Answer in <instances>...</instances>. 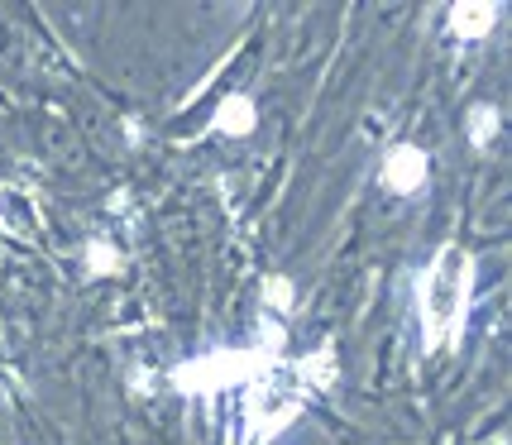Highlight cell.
Listing matches in <instances>:
<instances>
[{
	"mask_svg": "<svg viewBox=\"0 0 512 445\" xmlns=\"http://www.w3.org/2000/svg\"><path fill=\"white\" fill-rule=\"evenodd\" d=\"M474 297V254L465 245H441L436 259L417 278V321H422V350H450L469 316Z\"/></svg>",
	"mask_w": 512,
	"mask_h": 445,
	"instance_id": "obj_1",
	"label": "cell"
},
{
	"mask_svg": "<svg viewBox=\"0 0 512 445\" xmlns=\"http://www.w3.org/2000/svg\"><path fill=\"white\" fill-rule=\"evenodd\" d=\"M331 379V355H307V359H292V364H268L264 374H254L245 383V417L259 436H273L292 426V417L312 402V393L321 383Z\"/></svg>",
	"mask_w": 512,
	"mask_h": 445,
	"instance_id": "obj_2",
	"label": "cell"
},
{
	"mask_svg": "<svg viewBox=\"0 0 512 445\" xmlns=\"http://www.w3.org/2000/svg\"><path fill=\"white\" fill-rule=\"evenodd\" d=\"M278 345L283 340H273L264 350H245V355L221 350V355L187 359L182 369H173V383L182 393H216V388H230V383H249L254 374H264L268 364H278Z\"/></svg>",
	"mask_w": 512,
	"mask_h": 445,
	"instance_id": "obj_3",
	"label": "cell"
},
{
	"mask_svg": "<svg viewBox=\"0 0 512 445\" xmlns=\"http://www.w3.org/2000/svg\"><path fill=\"white\" fill-rule=\"evenodd\" d=\"M426 182H431V154H426L422 144L402 139V144H393L383 154V187L393 197H417Z\"/></svg>",
	"mask_w": 512,
	"mask_h": 445,
	"instance_id": "obj_4",
	"label": "cell"
},
{
	"mask_svg": "<svg viewBox=\"0 0 512 445\" xmlns=\"http://www.w3.org/2000/svg\"><path fill=\"white\" fill-rule=\"evenodd\" d=\"M503 20V5L498 0H460V5H450L446 10V29L455 39H489L493 29Z\"/></svg>",
	"mask_w": 512,
	"mask_h": 445,
	"instance_id": "obj_5",
	"label": "cell"
},
{
	"mask_svg": "<svg viewBox=\"0 0 512 445\" xmlns=\"http://www.w3.org/2000/svg\"><path fill=\"white\" fill-rule=\"evenodd\" d=\"M211 130L230 134V139H249V134L259 130V101L249 91H230L221 106L211 111Z\"/></svg>",
	"mask_w": 512,
	"mask_h": 445,
	"instance_id": "obj_6",
	"label": "cell"
},
{
	"mask_svg": "<svg viewBox=\"0 0 512 445\" xmlns=\"http://www.w3.org/2000/svg\"><path fill=\"white\" fill-rule=\"evenodd\" d=\"M498 130H503V111H498L493 101H479V106H469V115H465V139H469V149H489L493 139H498Z\"/></svg>",
	"mask_w": 512,
	"mask_h": 445,
	"instance_id": "obj_7",
	"label": "cell"
},
{
	"mask_svg": "<svg viewBox=\"0 0 512 445\" xmlns=\"http://www.w3.org/2000/svg\"><path fill=\"white\" fill-rule=\"evenodd\" d=\"M264 307L268 312H278V316H288L292 312V302H297V288H292V278H283V273H273V278H264Z\"/></svg>",
	"mask_w": 512,
	"mask_h": 445,
	"instance_id": "obj_8",
	"label": "cell"
}]
</instances>
